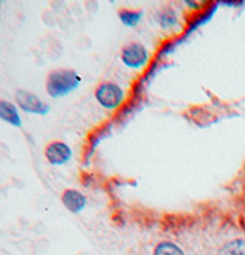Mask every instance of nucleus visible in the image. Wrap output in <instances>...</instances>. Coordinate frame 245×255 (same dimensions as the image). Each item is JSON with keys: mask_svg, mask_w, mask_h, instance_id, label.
<instances>
[{"mask_svg": "<svg viewBox=\"0 0 245 255\" xmlns=\"http://www.w3.org/2000/svg\"><path fill=\"white\" fill-rule=\"evenodd\" d=\"M80 83V75L72 69H57L46 78V92L52 98H61L74 92Z\"/></svg>", "mask_w": 245, "mask_h": 255, "instance_id": "obj_1", "label": "nucleus"}, {"mask_svg": "<svg viewBox=\"0 0 245 255\" xmlns=\"http://www.w3.org/2000/svg\"><path fill=\"white\" fill-rule=\"evenodd\" d=\"M95 100L101 107L107 110H114L120 107L121 103L124 101V92L118 84L104 81L95 89Z\"/></svg>", "mask_w": 245, "mask_h": 255, "instance_id": "obj_2", "label": "nucleus"}, {"mask_svg": "<svg viewBox=\"0 0 245 255\" xmlns=\"http://www.w3.org/2000/svg\"><path fill=\"white\" fill-rule=\"evenodd\" d=\"M121 61L130 69L143 67L149 61V51L141 43H137V41L129 43L121 51Z\"/></svg>", "mask_w": 245, "mask_h": 255, "instance_id": "obj_3", "label": "nucleus"}, {"mask_svg": "<svg viewBox=\"0 0 245 255\" xmlns=\"http://www.w3.org/2000/svg\"><path fill=\"white\" fill-rule=\"evenodd\" d=\"M15 103L17 106L26 112V113H32V115H46L49 112V106L46 103H43L37 95L31 94L28 90H17L15 92Z\"/></svg>", "mask_w": 245, "mask_h": 255, "instance_id": "obj_4", "label": "nucleus"}, {"mask_svg": "<svg viewBox=\"0 0 245 255\" xmlns=\"http://www.w3.org/2000/svg\"><path fill=\"white\" fill-rule=\"evenodd\" d=\"M44 157H46V160L51 165H64L71 160L72 150L66 142L54 141L49 142L46 148H44Z\"/></svg>", "mask_w": 245, "mask_h": 255, "instance_id": "obj_5", "label": "nucleus"}, {"mask_svg": "<svg viewBox=\"0 0 245 255\" xmlns=\"http://www.w3.org/2000/svg\"><path fill=\"white\" fill-rule=\"evenodd\" d=\"M61 202H63L66 210L74 213V214L81 213L86 208V203H87L86 196L83 193H80L78 190H74V188H68V190L63 191Z\"/></svg>", "mask_w": 245, "mask_h": 255, "instance_id": "obj_6", "label": "nucleus"}, {"mask_svg": "<svg viewBox=\"0 0 245 255\" xmlns=\"http://www.w3.org/2000/svg\"><path fill=\"white\" fill-rule=\"evenodd\" d=\"M0 120L11 124L12 127H20L21 126V117L17 106H14L9 101L0 100Z\"/></svg>", "mask_w": 245, "mask_h": 255, "instance_id": "obj_7", "label": "nucleus"}, {"mask_svg": "<svg viewBox=\"0 0 245 255\" xmlns=\"http://www.w3.org/2000/svg\"><path fill=\"white\" fill-rule=\"evenodd\" d=\"M218 255H245V240L235 239L227 242L219 249Z\"/></svg>", "mask_w": 245, "mask_h": 255, "instance_id": "obj_8", "label": "nucleus"}, {"mask_svg": "<svg viewBox=\"0 0 245 255\" xmlns=\"http://www.w3.org/2000/svg\"><path fill=\"white\" fill-rule=\"evenodd\" d=\"M118 17L121 20L123 25L129 26V28H133L137 26L138 23L141 21V17H143V11H133V9H121L118 12Z\"/></svg>", "mask_w": 245, "mask_h": 255, "instance_id": "obj_9", "label": "nucleus"}, {"mask_svg": "<svg viewBox=\"0 0 245 255\" xmlns=\"http://www.w3.org/2000/svg\"><path fill=\"white\" fill-rule=\"evenodd\" d=\"M153 255H184V252L180 246L172 242H163L155 248Z\"/></svg>", "mask_w": 245, "mask_h": 255, "instance_id": "obj_10", "label": "nucleus"}, {"mask_svg": "<svg viewBox=\"0 0 245 255\" xmlns=\"http://www.w3.org/2000/svg\"><path fill=\"white\" fill-rule=\"evenodd\" d=\"M160 23H161V26L163 28H170L173 26L175 23H176V14L172 11V9H166L161 17H160Z\"/></svg>", "mask_w": 245, "mask_h": 255, "instance_id": "obj_11", "label": "nucleus"}]
</instances>
